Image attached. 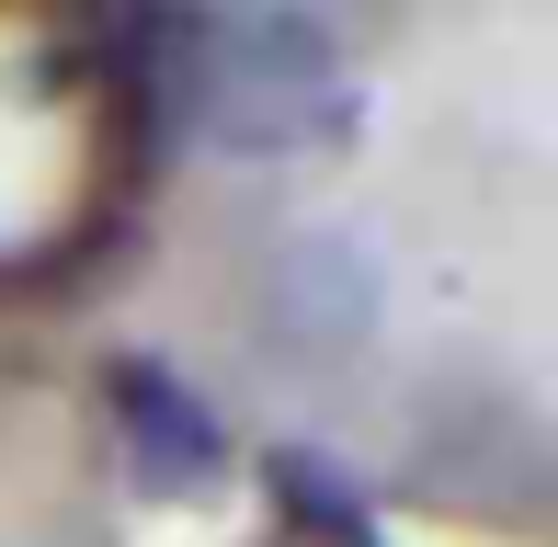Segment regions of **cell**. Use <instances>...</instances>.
Instances as JSON below:
<instances>
[{"label": "cell", "instance_id": "obj_1", "mask_svg": "<svg viewBox=\"0 0 558 547\" xmlns=\"http://www.w3.org/2000/svg\"><path fill=\"white\" fill-rule=\"evenodd\" d=\"M342 69H331V35L319 23H206V81H194V126L217 148H308V137H342Z\"/></svg>", "mask_w": 558, "mask_h": 547}, {"label": "cell", "instance_id": "obj_2", "mask_svg": "<svg viewBox=\"0 0 558 547\" xmlns=\"http://www.w3.org/2000/svg\"><path fill=\"white\" fill-rule=\"evenodd\" d=\"M114 422H125V457H137L148 490H206L217 479V411L183 377H160L148 354L114 365Z\"/></svg>", "mask_w": 558, "mask_h": 547}, {"label": "cell", "instance_id": "obj_3", "mask_svg": "<svg viewBox=\"0 0 558 547\" xmlns=\"http://www.w3.org/2000/svg\"><path fill=\"white\" fill-rule=\"evenodd\" d=\"M365 296H376V285L353 274V252H331V240H308L296 263H274V308H286V319H308L319 342H342L353 319H365Z\"/></svg>", "mask_w": 558, "mask_h": 547}]
</instances>
